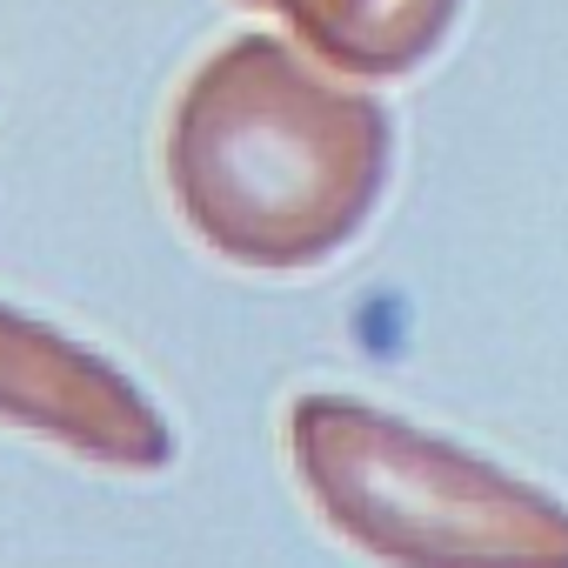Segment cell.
Wrapping results in <instances>:
<instances>
[{
  "label": "cell",
  "instance_id": "6da1fadb",
  "mask_svg": "<svg viewBox=\"0 0 568 568\" xmlns=\"http://www.w3.org/2000/svg\"><path fill=\"white\" fill-rule=\"evenodd\" d=\"M382 174L388 114L267 34L207 54L168 121L181 214L254 267H302L342 247L375 207Z\"/></svg>",
  "mask_w": 568,
  "mask_h": 568
},
{
  "label": "cell",
  "instance_id": "7a4b0ae2",
  "mask_svg": "<svg viewBox=\"0 0 568 568\" xmlns=\"http://www.w3.org/2000/svg\"><path fill=\"white\" fill-rule=\"evenodd\" d=\"M295 448L328 515L408 568H568V515L368 408L308 402Z\"/></svg>",
  "mask_w": 568,
  "mask_h": 568
},
{
  "label": "cell",
  "instance_id": "3957f363",
  "mask_svg": "<svg viewBox=\"0 0 568 568\" xmlns=\"http://www.w3.org/2000/svg\"><path fill=\"white\" fill-rule=\"evenodd\" d=\"M0 408L108 462H154L168 448L154 415L101 362L21 328L14 315H0Z\"/></svg>",
  "mask_w": 568,
  "mask_h": 568
},
{
  "label": "cell",
  "instance_id": "277c9868",
  "mask_svg": "<svg viewBox=\"0 0 568 568\" xmlns=\"http://www.w3.org/2000/svg\"><path fill=\"white\" fill-rule=\"evenodd\" d=\"M241 8L281 14L342 74L395 81V74H415L448 41L462 0H241Z\"/></svg>",
  "mask_w": 568,
  "mask_h": 568
}]
</instances>
